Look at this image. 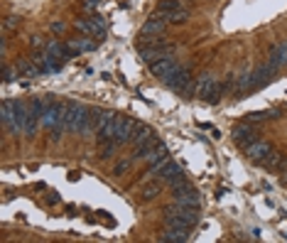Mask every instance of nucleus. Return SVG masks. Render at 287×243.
<instances>
[{"mask_svg":"<svg viewBox=\"0 0 287 243\" xmlns=\"http://www.w3.org/2000/svg\"><path fill=\"white\" fill-rule=\"evenodd\" d=\"M88 108L79 101H64V125L66 130H76V125L86 118Z\"/></svg>","mask_w":287,"mask_h":243,"instance_id":"f257e3e1","label":"nucleus"},{"mask_svg":"<svg viewBox=\"0 0 287 243\" xmlns=\"http://www.w3.org/2000/svg\"><path fill=\"white\" fill-rule=\"evenodd\" d=\"M165 30H167V20L157 13V15H153V18L145 20V25H142V30H140V40L142 42H150L153 37H162Z\"/></svg>","mask_w":287,"mask_h":243,"instance_id":"f03ea898","label":"nucleus"},{"mask_svg":"<svg viewBox=\"0 0 287 243\" xmlns=\"http://www.w3.org/2000/svg\"><path fill=\"white\" fill-rule=\"evenodd\" d=\"M184 64L177 59V57H172V54H167V57H162V59H157V62H153L150 64V72L157 76V79H165V76H170V74H175V72H179Z\"/></svg>","mask_w":287,"mask_h":243,"instance_id":"7ed1b4c3","label":"nucleus"},{"mask_svg":"<svg viewBox=\"0 0 287 243\" xmlns=\"http://www.w3.org/2000/svg\"><path fill=\"white\" fill-rule=\"evenodd\" d=\"M162 81H165V86H167L170 91H175V94H184V91H187V86L192 84V72H189L187 67H182L179 72H175V74L165 76Z\"/></svg>","mask_w":287,"mask_h":243,"instance_id":"20e7f679","label":"nucleus"},{"mask_svg":"<svg viewBox=\"0 0 287 243\" xmlns=\"http://www.w3.org/2000/svg\"><path fill=\"white\" fill-rule=\"evenodd\" d=\"M231 138L245 150L250 143H255L258 140V133H255V128L250 125V123H241V125H233V130H231Z\"/></svg>","mask_w":287,"mask_h":243,"instance_id":"39448f33","label":"nucleus"},{"mask_svg":"<svg viewBox=\"0 0 287 243\" xmlns=\"http://www.w3.org/2000/svg\"><path fill=\"white\" fill-rule=\"evenodd\" d=\"M137 125H140L137 121H132V118H123V116H120V121H118V130H115V140H118L120 145L132 143Z\"/></svg>","mask_w":287,"mask_h":243,"instance_id":"423d86ee","label":"nucleus"},{"mask_svg":"<svg viewBox=\"0 0 287 243\" xmlns=\"http://www.w3.org/2000/svg\"><path fill=\"white\" fill-rule=\"evenodd\" d=\"M175 196V201L179 204V206H184V209H199L201 206V196H199V192L189 184L187 189H182V192H175L172 194Z\"/></svg>","mask_w":287,"mask_h":243,"instance_id":"0eeeda50","label":"nucleus"},{"mask_svg":"<svg viewBox=\"0 0 287 243\" xmlns=\"http://www.w3.org/2000/svg\"><path fill=\"white\" fill-rule=\"evenodd\" d=\"M272 147H270V143H265V140H255V143H250L248 147H245V155H248V160H253V162H263L265 160V155L270 152Z\"/></svg>","mask_w":287,"mask_h":243,"instance_id":"6e6552de","label":"nucleus"},{"mask_svg":"<svg viewBox=\"0 0 287 243\" xmlns=\"http://www.w3.org/2000/svg\"><path fill=\"white\" fill-rule=\"evenodd\" d=\"M157 179H162L167 187H172L175 182H179V179H184V172H182V167L179 165H175V162H170L160 174H157Z\"/></svg>","mask_w":287,"mask_h":243,"instance_id":"1a4fd4ad","label":"nucleus"},{"mask_svg":"<svg viewBox=\"0 0 287 243\" xmlns=\"http://www.w3.org/2000/svg\"><path fill=\"white\" fill-rule=\"evenodd\" d=\"M189 231H192V228H184V226H167L165 233H162V241L184 243V241H189Z\"/></svg>","mask_w":287,"mask_h":243,"instance_id":"9d476101","label":"nucleus"},{"mask_svg":"<svg viewBox=\"0 0 287 243\" xmlns=\"http://www.w3.org/2000/svg\"><path fill=\"white\" fill-rule=\"evenodd\" d=\"M170 157V150H167V145L162 143V140H157L155 145H153V150L145 155V162L148 165H155V162H160V160H167Z\"/></svg>","mask_w":287,"mask_h":243,"instance_id":"9b49d317","label":"nucleus"},{"mask_svg":"<svg viewBox=\"0 0 287 243\" xmlns=\"http://www.w3.org/2000/svg\"><path fill=\"white\" fill-rule=\"evenodd\" d=\"M182 10H187L184 0H160V5H157L160 15H175V13H182Z\"/></svg>","mask_w":287,"mask_h":243,"instance_id":"f8f14e48","label":"nucleus"},{"mask_svg":"<svg viewBox=\"0 0 287 243\" xmlns=\"http://www.w3.org/2000/svg\"><path fill=\"white\" fill-rule=\"evenodd\" d=\"M162 184H165L162 179L142 184V199H145V201H153V199H157V196H160V192H162Z\"/></svg>","mask_w":287,"mask_h":243,"instance_id":"ddd939ff","label":"nucleus"},{"mask_svg":"<svg viewBox=\"0 0 287 243\" xmlns=\"http://www.w3.org/2000/svg\"><path fill=\"white\" fill-rule=\"evenodd\" d=\"M88 20H91V37H106V20L98 15V13H93V15H88Z\"/></svg>","mask_w":287,"mask_h":243,"instance_id":"4468645a","label":"nucleus"},{"mask_svg":"<svg viewBox=\"0 0 287 243\" xmlns=\"http://www.w3.org/2000/svg\"><path fill=\"white\" fill-rule=\"evenodd\" d=\"M285 62H287V54H285V42H282V45H272V47H270V64L280 69Z\"/></svg>","mask_w":287,"mask_h":243,"instance_id":"2eb2a0df","label":"nucleus"},{"mask_svg":"<svg viewBox=\"0 0 287 243\" xmlns=\"http://www.w3.org/2000/svg\"><path fill=\"white\" fill-rule=\"evenodd\" d=\"M280 162H282V155H280V152H275V150H270L260 165H263L267 172H272V170H280Z\"/></svg>","mask_w":287,"mask_h":243,"instance_id":"dca6fc26","label":"nucleus"},{"mask_svg":"<svg viewBox=\"0 0 287 243\" xmlns=\"http://www.w3.org/2000/svg\"><path fill=\"white\" fill-rule=\"evenodd\" d=\"M118 147H120V143H118L115 138H110V140H106V143H101V157H103V160H108V157H113V155L118 152Z\"/></svg>","mask_w":287,"mask_h":243,"instance_id":"f3484780","label":"nucleus"},{"mask_svg":"<svg viewBox=\"0 0 287 243\" xmlns=\"http://www.w3.org/2000/svg\"><path fill=\"white\" fill-rule=\"evenodd\" d=\"M64 49H66V45H64V42H59V40H49V42H47V47H44V52H47V54H52V57H62V59H64Z\"/></svg>","mask_w":287,"mask_h":243,"instance_id":"a211bd4d","label":"nucleus"},{"mask_svg":"<svg viewBox=\"0 0 287 243\" xmlns=\"http://www.w3.org/2000/svg\"><path fill=\"white\" fill-rule=\"evenodd\" d=\"M165 20H167V25H175V27H182V25H187L189 23V15H187V10H182V13H175V15H162Z\"/></svg>","mask_w":287,"mask_h":243,"instance_id":"6ab92c4d","label":"nucleus"},{"mask_svg":"<svg viewBox=\"0 0 287 243\" xmlns=\"http://www.w3.org/2000/svg\"><path fill=\"white\" fill-rule=\"evenodd\" d=\"M18 76H22V72H20V67H18V64H15V67L3 64V81H5V84H13Z\"/></svg>","mask_w":287,"mask_h":243,"instance_id":"aec40b11","label":"nucleus"},{"mask_svg":"<svg viewBox=\"0 0 287 243\" xmlns=\"http://www.w3.org/2000/svg\"><path fill=\"white\" fill-rule=\"evenodd\" d=\"M132 165H135V160L130 157V160H118L115 162V167H113V174H125V172H130L132 170Z\"/></svg>","mask_w":287,"mask_h":243,"instance_id":"412c9836","label":"nucleus"},{"mask_svg":"<svg viewBox=\"0 0 287 243\" xmlns=\"http://www.w3.org/2000/svg\"><path fill=\"white\" fill-rule=\"evenodd\" d=\"M27 42H30V47H35L37 52H44V47H47V42H44L40 35H32V37H27Z\"/></svg>","mask_w":287,"mask_h":243,"instance_id":"4be33fe9","label":"nucleus"},{"mask_svg":"<svg viewBox=\"0 0 287 243\" xmlns=\"http://www.w3.org/2000/svg\"><path fill=\"white\" fill-rule=\"evenodd\" d=\"M76 30H79L81 35H88V32H91V20H88V18L76 20Z\"/></svg>","mask_w":287,"mask_h":243,"instance_id":"5701e85b","label":"nucleus"},{"mask_svg":"<svg viewBox=\"0 0 287 243\" xmlns=\"http://www.w3.org/2000/svg\"><path fill=\"white\" fill-rule=\"evenodd\" d=\"M96 8H98V0H84V3H81V10L88 13V15H93Z\"/></svg>","mask_w":287,"mask_h":243,"instance_id":"b1692460","label":"nucleus"},{"mask_svg":"<svg viewBox=\"0 0 287 243\" xmlns=\"http://www.w3.org/2000/svg\"><path fill=\"white\" fill-rule=\"evenodd\" d=\"M49 30H52L54 35H64V30H66V25H64L62 20H57V23H52V25H49Z\"/></svg>","mask_w":287,"mask_h":243,"instance_id":"393cba45","label":"nucleus"},{"mask_svg":"<svg viewBox=\"0 0 287 243\" xmlns=\"http://www.w3.org/2000/svg\"><path fill=\"white\" fill-rule=\"evenodd\" d=\"M206 103H219L221 101V94H209V96H201Z\"/></svg>","mask_w":287,"mask_h":243,"instance_id":"a878e982","label":"nucleus"},{"mask_svg":"<svg viewBox=\"0 0 287 243\" xmlns=\"http://www.w3.org/2000/svg\"><path fill=\"white\" fill-rule=\"evenodd\" d=\"M3 27H5V30H13V27H15V20H13V18H3Z\"/></svg>","mask_w":287,"mask_h":243,"instance_id":"bb28decb","label":"nucleus"},{"mask_svg":"<svg viewBox=\"0 0 287 243\" xmlns=\"http://www.w3.org/2000/svg\"><path fill=\"white\" fill-rule=\"evenodd\" d=\"M44 201H47V206H54V204H59V196H54V194H49V196H47Z\"/></svg>","mask_w":287,"mask_h":243,"instance_id":"cd10ccee","label":"nucleus"},{"mask_svg":"<svg viewBox=\"0 0 287 243\" xmlns=\"http://www.w3.org/2000/svg\"><path fill=\"white\" fill-rule=\"evenodd\" d=\"M285 54H287V40H285Z\"/></svg>","mask_w":287,"mask_h":243,"instance_id":"c85d7f7f","label":"nucleus"},{"mask_svg":"<svg viewBox=\"0 0 287 243\" xmlns=\"http://www.w3.org/2000/svg\"><path fill=\"white\" fill-rule=\"evenodd\" d=\"M98 3H101V0H98Z\"/></svg>","mask_w":287,"mask_h":243,"instance_id":"c756f323","label":"nucleus"}]
</instances>
